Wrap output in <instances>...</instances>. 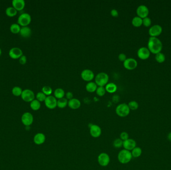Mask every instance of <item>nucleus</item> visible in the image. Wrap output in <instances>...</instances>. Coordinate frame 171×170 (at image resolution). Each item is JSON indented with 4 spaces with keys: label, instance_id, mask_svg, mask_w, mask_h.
Instances as JSON below:
<instances>
[{
    "label": "nucleus",
    "instance_id": "58836bf2",
    "mask_svg": "<svg viewBox=\"0 0 171 170\" xmlns=\"http://www.w3.org/2000/svg\"><path fill=\"white\" fill-rule=\"evenodd\" d=\"M120 138L123 141H124L125 140L128 139L129 138V135L128 133L126 132H122L120 134Z\"/></svg>",
    "mask_w": 171,
    "mask_h": 170
},
{
    "label": "nucleus",
    "instance_id": "4be33fe9",
    "mask_svg": "<svg viewBox=\"0 0 171 170\" xmlns=\"http://www.w3.org/2000/svg\"><path fill=\"white\" fill-rule=\"evenodd\" d=\"M98 88V86L94 82H89L86 85V89L88 92L93 93L95 92Z\"/></svg>",
    "mask_w": 171,
    "mask_h": 170
},
{
    "label": "nucleus",
    "instance_id": "20e7f679",
    "mask_svg": "<svg viewBox=\"0 0 171 170\" xmlns=\"http://www.w3.org/2000/svg\"><path fill=\"white\" fill-rule=\"evenodd\" d=\"M117 115L121 117H127L130 114V109L128 104L121 103L118 105L116 108Z\"/></svg>",
    "mask_w": 171,
    "mask_h": 170
},
{
    "label": "nucleus",
    "instance_id": "f257e3e1",
    "mask_svg": "<svg viewBox=\"0 0 171 170\" xmlns=\"http://www.w3.org/2000/svg\"><path fill=\"white\" fill-rule=\"evenodd\" d=\"M147 48L151 53L156 55L161 53L163 48L162 43L158 38L150 37L148 42Z\"/></svg>",
    "mask_w": 171,
    "mask_h": 170
},
{
    "label": "nucleus",
    "instance_id": "1a4fd4ad",
    "mask_svg": "<svg viewBox=\"0 0 171 170\" xmlns=\"http://www.w3.org/2000/svg\"><path fill=\"white\" fill-rule=\"evenodd\" d=\"M45 104L48 108L50 109H55L57 107V100L54 96H48L45 100Z\"/></svg>",
    "mask_w": 171,
    "mask_h": 170
},
{
    "label": "nucleus",
    "instance_id": "e433bc0d",
    "mask_svg": "<svg viewBox=\"0 0 171 170\" xmlns=\"http://www.w3.org/2000/svg\"><path fill=\"white\" fill-rule=\"evenodd\" d=\"M47 98L46 95H45L43 92H38L36 95V98L37 100L39 101L40 102H43L45 101Z\"/></svg>",
    "mask_w": 171,
    "mask_h": 170
},
{
    "label": "nucleus",
    "instance_id": "a878e982",
    "mask_svg": "<svg viewBox=\"0 0 171 170\" xmlns=\"http://www.w3.org/2000/svg\"><path fill=\"white\" fill-rule=\"evenodd\" d=\"M132 157L133 158H139L141 156L142 154V149L139 147H136L135 148L131 151Z\"/></svg>",
    "mask_w": 171,
    "mask_h": 170
},
{
    "label": "nucleus",
    "instance_id": "c03bdc74",
    "mask_svg": "<svg viewBox=\"0 0 171 170\" xmlns=\"http://www.w3.org/2000/svg\"><path fill=\"white\" fill-rule=\"evenodd\" d=\"M167 138H168V139L171 142V132H170L167 135Z\"/></svg>",
    "mask_w": 171,
    "mask_h": 170
},
{
    "label": "nucleus",
    "instance_id": "bb28decb",
    "mask_svg": "<svg viewBox=\"0 0 171 170\" xmlns=\"http://www.w3.org/2000/svg\"><path fill=\"white\" fill-rule=\"evenodd\" d=\"M68 100L66 98H62L57 100V107L59 108H64L68 105Z\"/></svg>",
    "mask_w": 171,
    "mask_h": 170
},
{
    "label": "nucleus",
    "instance_id": "c756f323",
    "mask_svg": "<svg viewBox=\"0 0 171 170\" xmlns=\"http://www.w3.org/2000/svg\"><path fill=\"white\" fill-rule=\"evenodd\" d=\"M21 27L18 24H12L10 27V31L13 34H18L20 32Z\"/></svg>",
    "mask_w": 171,
    "mask_h": 170
},
{
    "label": "nucleus",
    "instance_id": "c9c22d12",
    "mask_svg": "<svg viewBox=\"0 0 171 170\" xmlns=\"http://www.w3.org/2000/svg\"><path fill=\"white\" fill-rule=\"evenodd\" d=\"M123 141L120 138H117L115 139L113 142V146L116 148H121L122 147H123Z\"/></svg>",
    "mask_w": 171,
    "mask_h": 170
},
{
    "label": "nucleus",
    "instance_id": "9d476101",
    "mask_svg": "<svg viewBox=\"0 0 171 170\" xmlns=\"http://www.w3.org/2000/svg\"><path fill=\"white\" fill-rule=\"evenodd\" d=\"M162 27L159 25L152 26L149 30V34L151 37L157 38L162 32Z\"/></svg>",
    "mask_w": 171,
    "mask_h": 170
},
{
    "label": "nucleus",
    "instance_id": "2f4dec72",
    "mask_svg": "<svg viewBox=\"0 0 171 170\" xmlns=\"http://www.w3.org/2000/svg\"><path fill=\"white\" fill-rule=\"evenodd\" d=\"M12 92L13 94L16 96H19L22 95L23 90L20 87L15 86L12 89Z\"/></svg>",
    "mask_w": 171,
    "mask_h": 170
},
{
    "label": "nucleus",
    "instance_id": "9b49d317",
    "mask_svg": "<svg viewBox=\"0 0 171 170\" xmlns=\"http://www.w3.org/2000/svg\"><path fill=\"white\" fill-rule=\"evenodd\" d=\"M124 66L126 69L128 70H135L138 66V62L137 60L133 58H128L124 62Z\"/></svg>",
    "mask_w": 171,
    "mask_h": 170
},
{
    "label": "nucleus",
    "instance_id": "a211bd4d",
    "mask_svg": "<svg viewBox=\"0 0 171 170\" xmlns=\"http://www.w3.org/2000/svg\"><path fill=\"white\" fill-rule=\"evenodd\" d=\"M33 140L36 145L43 144L46 141V136L42 133H38L35 135Z\"/></svg>",
    "mask_w": 171,
    "mask_h": 170
},
{
    "label": "nucleus",
    "instance_id": "393cba45",
    "mask_svg": "<svg viewBox=\"0 0 171 170\" xmlns=\"http://www.w3.org/2000/svg\"><path fill=\"white\" fill-rule=\"evenodd\" d=\"M132 24L135 27H140L143 25V19L138 16L135 17L132 19Z\"/></svg>",
    "mask_w": 171,
    "mask_h": 170
},
{
    "label": "nucleus",
    "instance_id": "ddd939ff",
    "mask_svg": "<svg viewBox=\"0 0 171 170\" xmlns=\"http://www.w3.org/2000/svg\"><path fill=\"white\" fill-rule=\"evenodd\" d=\"M81 76L84 81L88 82L91 81L92 80H93L95 77L94 72L89 69H86L83 70L81 74Z\"/></svg>",
    "mask_w": 171,
    "mask_h": 170
},
{
    "label": "nucleus",
    "instance_id": "473e14b6",
    "mask_svg": "<svg viewBox=\"0 0 171 170\" xmlns=\"http://www.w3.org/2000/svg\"><path fill=\"white\" fill-rule=\"evenodd\" d=\"M130 110H136L139 108V104L136 101H131L128 104Z\"/></svg>",
    "mask_w": 171,
    "mask_h": 170
},
{
    "label": "nucleus",
    "instance_id": "f3484780",
    "mask_svg": "<svg viewBox=\"0 0 171 170\" xmlns=\"http://www.w3.org/2000/svg\"><path fill=\"white\" fill-rule=\"evenodd\" d=\"M9 55L13 59L20 58L23 55L22 51L19 48H12L9 51Z\"/></svg>",
    "mask_w": 171,
    "mask_h": 170
},
{
    "label": "nucleus",
    "instance_id": "412c9836",
    "mask_svg": "<svg viewBox=\"0 0 171 170\" xmlns=\"http://www.w3.org/2000/svg\"><path fill=\"white\" fill-rule=\"evenodd\" d=\"M20 33L23 38H29L32 34V30L31 28L28 26L23 27H21Z\"/></svg>",
    "mask_w": 171,
    "mask_h": 170
},
{
    "label": "nucleus",
    "instance_id": "a19ab883",
    "mask_svg": "<svg viewBox=\"0 0 171 170\" xmlns=\"http://www.w3.org/2000/svg\"><path fill=\"white\" fill-rule=\"evenodd\" d=\"M19 63L21 65H25L27 63V57L24 55H23L21 58H19Z\"/></svg>",
    "mask_w": 171,
    "mask_h": 170
},
{
    "label": "nucleus",
    "instance_id": "b1692460",
    "mask_svg": "<svg viewBox=\"0 0 171 170\" xmlns=\"http://www.w3.org/2000/svg\"><path fill=\"white\" fill-rule=\"evenodd\" d=\"M65 95V91L61 88L57 89L54 91V97L58 99L64 98Z\"/></svg>",
    "mask_w": 171,
    "mask_h": 170
},
{
    "label": "nucleus",
    "instance_id": "0eeeda50",
    "mask_svg": "<svg viewBox=\"0 0 171 170\" xmlns=\"http://www.w3.org/2000/svg\"><path fill=\"white\" fill-rule=\"evenodd\" d=\"M98 162L102 167H106L110 162L109 155L106 153H101L98 157Z\"/></svg>",
    "mask_w": 171,
    "mask_h": 170
},
{
    "label": "nucleus",
    "instance_id": "5701e85b",
    "mask_svg": "<svg viewBox=\"0 0 171 170\" xmlns=\"http://www.w3.org/2000/svg\"><path fill=\"white\" fill-rule=\"evenodd\" d=\"M105 89L106 92L110 93H113L116 91L117 90V86L116 84L113 82H110L107 84L105 86Z\"/></svg>",
    "mask_w": 171,
    "mask_h": 170
},
{
    "label": "nucleus",
    "instance_id": "f704fd0d",
    "mask_svg": "<svg viewBox=\"0 0 171 170\" xmlns=\"http://www.w3.org/2000/svg\"><path fill=\"white\" fill-rule=\"evenodd\" d=\"M96 92V94L98 96H99L100 97H102V96H103L105 94L106 92V89H105V87L99 86L98 87Z\"/></svg>",
    "mask_w": 171,
    "mask_h": 170
},
{
    "label": "nucleus",
    "instance_id": "cd10ccee",
    "mask_svg": "<svg viewBox=\"0 0 171 170\" xmlns=\"http://www.w3.org/2000/svg\"><path fill=\"white\" fill-rule=\"evenodd\" d=\"M41 103L37 99H34L30 102V107L33 110L37 111L39 110L41 108Z\"/></svg>",
    "mask_w": 171,
    "mask_h": 170
},
{
    "label": "nucleus",
    "instance_id": "c85d7f7f",
    "mask_svg": "<svg viewBox=\"0 0 171 170\" xmlns=\"http://www.w3.org/2000/svg\"><path fill=\"white\" fill-rule=\"evenodd\" d=\"M6 14L10 17H13L17 14V11L13 7H8L6 10Z\"/></svg>",
    "mask_w": 171,
    "mask_h": 170
},
{
    "label": "nucleus",
    "instance_id": "f8f14e48",
    "mask_svg": "<svg viewBox=\"0 0 171 170\" xmlns=\"http://www.w3.org/2000/svg\"><path fill=\"white\" fill-rule=\"evenodd\" d=\"M136 13L138 17L142 18V19H144L145 18L148 17L149 15V9L146 6H139V7L137 8Z\"/></svg>",
    "mask_w": 171,
    "mask_h": 170
},
{
    "label": "nucleus",
    "instance_id": "6e6552de",
    "mask_svg": "<svg viewBox=\"0 0 171 170\" xmlns=\"http://www.w3.org/2000/svg\"><path fill=\"white\" fill-rule=\"evenodd\" d=\"M21 121L25 126L28 127L31 125L34 122V117L31 113L25 112L21 117Z\"/></svg>",
    "mask_w": 171,
    "mask_h": 170
},
{
    "label": "nucleus",
    "instance_id": "dca6fc26",
    "mask_svg": "<svg viewBox=\"0 0 171 170\" xmlns=\"http://www.w3.org/2000/svg\"><path fill=\"white\" fill-rule=\"evenodd\" d=\"M137 146V143L135 140L131 138L123 141V147L124 149L131 151Z\"/></svg>",
    "mask_w": 171,
    "mask_h": 170
},
{
    "label": "nucleus",
    "instance_id": "a18cd8bd",
    "mask_svg": "<svg viewBox=\"0 0 171 170\" xmlns=\"http://www.w3.org/2000/svg\"><path fill=\"white\" fill-rule=\"evenodd\" d=\"M1 54H2V50H1V48H0V56H1Z\"/></svg>",
    "mask_w": 171,
    "mask_h": 170
},
{
    "label": "nucleus",
    "instance_id": "37998d69",
    "mask_svg": "<svg viewBox=\"0 0 171 170\" xmlns=\"http://www.w3.org/2000/svg\"><path fill=\"white\" fill-rule=\"evenodd\" d=\"M111 15L113 17H117L119 15V12L116 9H112L111 11Z\"/></svg>",
    "mask_w": 171,
    "mask_h": 170
},
{
    "label": "nucleus",
    "instance_id": "f03ea898",
    "mask_svg": "<svg viewBox=\"0 0 171 170\" xmlns=\"http://www.w3.org/2000/svg\"><path fill=\"white\" fill-rule=\"evenodd\" d=\"M132 158L131 152L125 149L120 151L118 155V160L122 164L129 163L132 160Z\"/></svg>",
    "mask_w": 171,
    "mask_h": 170
},
{
    "label": "nucleus",
    "instance_id": "4468645a",
    "mask_svg": "<svg viewBox=\"0 0 171 170\" xmlns=\"http://www.w3.org/2000/svg\"><path fill=\"white\" fill-rule=\"evenodd\" d=\"M151 53L149 49L146 47L140 48L137 51L138 58L142 60H147L150 56Z\"/></svg>",
    "mask_w": 171,
    "mask_h": 170
},
{
    "label": "nucleus",
    "instance_id": "7ed1b4c3",
    "mask_svg": "<svg viewBox=\"0 0 171 170\" xmlns=\"http://www.w3.org/2000/svg\"><path fill=\"white\" fill-rule=\"evenodd\" d=\"M95 83L98 86L104 87L108 84L109 77L105 72H102L97 74L95 77Z\"/></svg>",
    "mask_w": 171,
    "mask_h": 170
},
{
    "label": "nucleus",
    "instance_id": "79ce46f5",
    "mask_svg": "<svg viewBox=\"0 0 171 170\" xmlns=\"http://www.w3.org/2000/svg\"><path fill=\"white\" fill-rule=\"evenodd\" d=\"M66 98L68 100H70L71 99L73 98V94L71 92H67L66 94Z\"/></svg>",
    "mask_w": 171,
    "mask_h": 170
},
{
    "label": "nucleus",
    "instance_id": "aec40b11",
    "mask_svg": "<svg viewBox=\"0 0 171 170\" xmlns=\"http://www.w3.org/2000/svg\"><path fill=\"white\" fill-rule=\"evenodd\" d=\"M12 5L17 11L22 10L25 6V2L24 0H13Z\"/></svg>",
    "mask_w": 171,
    "mask_h": 170
},
{
    "label": "nucleus",
    "instance_id": "2eb2a0df",
    "mask_svg": "<svg viewBox=\"0 0 171 170\" xmlns=\"http://www.w3.org/2000/svg\"><path fill=\"white\" fill-rule=\"evenodd\" d=\"M90 133L93 138H99L102 134V129L99 126L93 124L90 127Z\"/></svg>",
    "mask_w": 171,
    "mask_h": 170
},
{
    "label": "nucleus",
    "instance_id": "4c0bfd02",
    "mask_svg": "<svg viewBox=\"0 0 171 170\" xmlns=\"http://www.w3.org/2000/svg\"><path fill=\"white\" fill-rule=\"evenodd\" d=\"M152 20L149 17H146L143 19V25H144L145 27H149L151 26Z\"/></svg>",
    "mask_w": 171,
    "mask_h": 170
},
{
    "label": "nucleus",
    "instance_id": "ea45409f",
    "mask_svg": "<svg viewBox=\"0 0 171 170\" xmlns=\"http://www.w3.org/2000/svg\"><path fill=\"white\" fill-rule=\"evenodd\" d=\"M118 58H119V60L120 61L124 62L126 60L127 58L126 55L123 53H121L118 55Z\"/></svg>",
    "mask_w": 171,
    "mask_h": 170
},
{
    "label": "nucleus",
    "instance_id": "72a5a7b5",
    "mask_svg": "<svg viewBox=\"0 0 171 170\" xmlns=\"http://www.w3.org/2000/svg\"><path fill=\"white\" fill-rule=\"evenodd\" d=\"M42 92H43L45 95H46L47 96H48L51 95L53 92V90L51 87L49 86H45L42 89Z\"/></svg>",
    "mask_w": 171,
    "mask_h": 170
},
{
    "label": "nucleus",
    "instance_id": "6ab92c4d",
    "mask_svg": "<svg viewBox=\"0 0 171 170\" xmlns=\"http://www.w3.org/2000/svg\"><path fill=\"white\" fill-rule=\"evenodd\" d=\"M81 105V103L78 99L73 98L70 100H68V106L71 109H73V110L79 109Z\"/></svg>",
    "mask_w": 171,
    "mask_h": 170
},
{
    "label": "nucleus",
    "instance_id": "7c9ffc66",
    "mask_svg": "<svg viewBox=\"0 0 171 170\" xmlns=\"http://www.w3.org/2000/svg\"><path fill=\"white\" fill-rule=\"evenodd\" d=\"M155 60L158 63H162L165 61L166 57L164 54H163L162 53H159L156 54L155 56Z\"/></svg>",
    "mask_w": 171,
    "mask_h": 170
},
{
    "label": "nucleus",
    "instance_id": "423d86ee",
    "mask_svg": "<svg viewBox=\"0 0 171 170\" xmlns=\"http://www.w3.org/2000/svg\"><path fill=\"white\" fill-rule=\"evenodd\" d=\"M21 97L24 101L31 102L34 100L35 95L34 93L32 90L26 89L23 90Z\"/></svg>",
    "mask_w": 171,
    "mask_h": 170
},
{
    "label": "nucleus",
    "instance_id": "39448f33",
    "mask_svg": "<svg viewBox=\"0 0 171 170\" xmlns=\"http://www.w3.org/2000/svg\"><path fill=\"white\" fill-rule=\"evenodd\" d=\"M32 18L30 14L27 13H24L19 16L18 19V24L20 26L26 27L29 25L31 22Z\"/></svg>",
    "mask_w": 171,
    "mask_h": 170
}]
</instances>
